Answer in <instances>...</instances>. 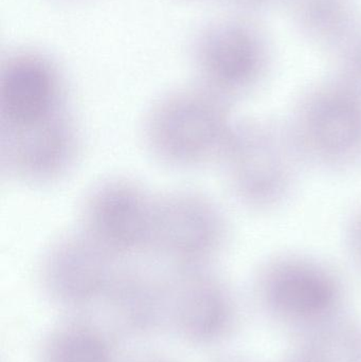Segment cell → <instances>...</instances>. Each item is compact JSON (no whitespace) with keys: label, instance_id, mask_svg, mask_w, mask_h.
<instances>
[{"label":"cell","instance_id":"cell-1","mask_svg":"<svg viewBox=\"0 0 361 362\" xmlns=\"http://www.w3.org/2000/svg\"><path fill=\"white\" fill-rule=\"evenodd\" d=\"M230 102L201 85L163 95L144 121L146 148L157 161L172 169L218 163L237 123Z\"/></svg>","mask_w":361,"mask_h":362},{"label":"cell","instance_id":"cell-2","mask_svg":"<svg viewBox=\"0 0 361 362\" xmlns=\"http://www.w3.org/2000/svg\"><path fill=\"white\" fill-rule=\"evenodd\" d=\"M237 202L269 211L292 195L305 163L288 122L237 121L218 161Z\"/></svg>","mask_w":361,"mask_h":362},{"label":"cell","instance_id":"cell-3","mask_svg":"<svg viewBox=\"0 0 361 362\" xmlns=\"http://www.w3.org/2000/svg\"><path fill=\"white\" fill-rule=\"evenodd\" d=\"M305 165L341 172L361 158V86L339 76L309 87L288 122Z\"/></svg>","mask_w":361,"mask_h":362},{"label":"cell","instance_id":"cell-4","mask_svg":"<svg viewBox=\"0 0 361 362\" xmlns=\"http://www.w3.org/2000/svg\"><path fill=\"white\" fill-rule=\"evenodd\" d=\"M226 217L207 196L188 189L156 196L150 252L178 268H203L224 249Z\"/></svg>","mask_w":361,"mask_h":362},{"label":"cell","instance_id":"cell-5","mask_svg":"<svg viewBox=\"0 0 361 362\" xmlns=\"http://www.w3.org/2000/svg\"><path fill=\"white\" fill-rule=\"evenodd\" d=\"M201 85L232 101L264 78L271 62L265 34L245 19H228L208 27L194 47Z\"/></svg>","mask_w":361,"mask_h":362},{"label":"cell","instance_id":"cell-6","mask_svg":"<svg viewBox=\"0 0 361 362\" xmlns=\"http://www.w3.org/2000/svg\"><path fill=\"white\" fill-rule=\"evenodd\" d=\"M156 196L126 178H110L89 191L82 206V231L123 259L150 252Z\"/></svg>","mask_w":361,"mask_h":362},{"label":"cell","instance_id":"cell-7","mask_svg":"<svg viewBox=\"0 0 361 362\" xmlns=\"http://www.w3.org/2000/svg\"><path fill=\"white\" fill-rule=\"evenodd\" d=\"M80 148V131L70 110L29 127H0L2 173L25 185H48L65 177Z\"/></svg>","mask_w":361,"mask_h":362},{"label":"cell","instance_id":"cell-8","mask_svg":"<svg viewBox=\"0 0 361 362\" xmlns=\"http://www.w3.org/2000/svg\"><path fill=\"white\" fill-rule=\"evenodd\" d=\"M69 110L59 68L40 53L16 52L2 63L0 127L35 124Z\"/></svg>","mask_w":361,"mask_h":362},{"label":"cell","instance_id":"cell-9","mask_svg":"<svg viewBox=\"0 0 361 362\" xmlns=\"http://www.w3.org/2000/svg\"><path fill=\"white\" fill-rule=\"evenodd\" d=\"M119 257L81 230L64 236L47 250L42 278L61 301L85 303L114 286Z\"/></svg>","mask_w":361,"mask_h":362},{"label":"cell","instance_id":"cell-10","mask_svg":"<svg viewBox=\"0 0 361 362\" xmlns=\"http://www.w3.org/2000/svg\"><path fill=\"white\" fill-rule=\"evenodd\" d=\"M261 287L276 310L299 317L326 312L339 296L333 272L302 255H281L269 261L261 274Z\"/></svg>","mask_w":361,"mask_h":362},{"label":"cell","instance_id":"cell-11","mask_svg":"<svg viewBox=\"0 0 361 362\" xmlns=\"http://www.w3.org/2000/svg\"><path fill=\"white\" fill-rule=\"evenodd\" d=\"M203 268H178L180 323L189 337L201 341L215 337L228 316L226 293Z\"/></svg>","mask_w":361,"mask_h":362},{"label":"cell","instance_id":"cell-12","mask_svg":"<svg viewBox=\"0 0 361 362\" xmlns=\"http://www.w3.org/2000/svg\"><path fill=\"white\" fill-rule=\"evenodd\" d=\"M294 23L312 42L331 48L358 16L354 0H284Z\"/></svg>","mask_w":361,"mask_h":362},{"label":"cell","instance_id":"cell-13","mask_svg":"<svg viewBox=\"0 0 361 362\" xmlns=\"http://www.w3.org/2000/svg\"><path fill=\"white\" fill-rule=\"evenodd\" d=\"M49 362H110V357L99 336L85 329H74L54 342Z\"/></svg>","mask_w":361,"mask_h":362},{"label":"cell","instance_id":"cell-14","mask_svg":"<svg viewBox=\"0 0 361 362\" xmlns=\"http://www.w3.org/2000/svg\"><path fill=\"white\" fill-rule=\"evenodd\" d=\"M337 76L361 86V16L358 15L343 35L331 47Z\"/></svg>","mask_w":361,"mask_h":362},{"label":"cell","instance_id":"cell-15","mask_svg":"<svg viewBox=\"0 0 361 362\" xmlns=\"http://www.w3.org/2000/svg\"><path fill=\"white\" fill-rule=\"evenodd\" d=\"M345 245L350 257L361 267V206L352 213L348 221Z\"/></svg>","mask_w":361,"mask_h":362},{"label":"cell","instance_id":"cell-16","mask_svg":"<svg viewBox=\"0 0 361 362\" xmlns=\"http://www.w3.org/2000/svg\"><path fill=\"white\" fill-rule=\"evenodd\" d=\"M235 6L244 11H261L271 8L278 2H283L284 0H231Z\"/></svg>","mask_w":361,"mask_h":362}]
</instances>
